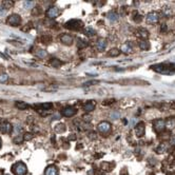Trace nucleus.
I'll use <instances>...</instances> for the list:
<instances>
[{"mask_svg": "<svg viewBox=\"0 0 175 175\" xmlns=\"http://www.w3.org/2000/svg\"><path fill=\"white\" fill-rule=\"evenodd\" d=\"M97 130H98V132L101 133L102 135H106V134H108L111 131L110 123H108V121H102V123H100L99 125H97Z\"/></svg>", "mask_w": 175, "mask_h": 175, "instance_id": "4", "label": "nucleus"}, {"mask_svg": "<svg viewBox=\"0 0 175 175\" xmlns=\"http://www.w3.org/2000/svg\"><path fill=\"white\" fill-rule=\"evenodd\" d=\"M1 145H2V142H1V139H0V148H1Z\"/></svg>", "mask_w": 175, "mask_h": 175, "instance_id": "42", "label": "nucleus"}, {"mask_svg": "<svg viewBox=\"0 0 175 175\" xmlns=\"http://www.w3.org/2000/svg\"><path fill=\"white\" fill-rule=\"evenodd\" d=\"M168 149H169L168 144L164 142V144H160L159 146L156 148V153L157 154H164V153H166V152L168 151Z\"/></svg>", "mask_w": 175, "mask_h": 175, "instance_id": "17", "label": "nucleus"}, {"mask_svg": "<svg viewBox=\"0 0 175 175\" xmlns=\"http://www.w3.org/2000/svg\"><path fill=\"white\" fill-rule=\"evenodd\" d=\"M137 36H138L139 38H142V40H147V38H149L150 34L146 29H139L138 31H137Z\"/></svg>", "mask_w": 175, "mask_h": 175, "instance_id": "19", "label": "nucleus"}, {"mask_svg": "<svg viewBox=\"0 0 175 175\" xmlns=\"http://www.w3.org/2000/svg\"><path fill=\"white\" fill-rule=\"evenodd\" d=\"M91 84H96V81H89V82H86V84H84V86H91Z\"/></svg>", "mask_w": 175, "mask_h": 175, "instance_id": "39", "label": "nucleus"}, {"mask_svg": "<svg viewBox=\"0 0 175 175\" xmlns=\"http://www.w3.org/2000/svg\"><path fill=\"white\" fill-rule=\"evenodd\" d=\"M146 20H147L148 23L155 24V23L158 22V20H159V16H158V14L157 13H155V12H151V13H149L148 15H147Z\"/></svg>", "mask_w": 175, "mask_h": 175, "instance_id": "7", "label": "nucleus"}, {"mask_svg": "<svg viewBox=\"0 0 175 175\" xmlns=\"http://www.w3.org/2000/svg\"><path fill=\"white\" fill-rule=\"evenodd\" d=\"M84 33L86 35H88V36H94V35L96 34V32L92 29V28H86V30L84 31Z\"/></svg>", "mask_w": 175, "mask_h": 175, "instance_id": "29", "label": "nucleus"}, {"mask_svg": "<svg viewBox=\"0 0 175 175\" xmlns=\"http://www.w3.org/2000/svg\"><path fill=\"white\" fill-rule=\"evenodd\" d=\"M119 54H120V50H118V49H112L109 52V56L110 57H117V56H119Z\"/></svg>", "mask_w": 175, "mask_h": 175, "instance_id": "27", "label": "nucleus"}, {"mask_svg": "<svg viewBox=\"0 0 175 175\" xmlns=\"http://www.w3.org/2000/svg\"><path fill=\"white\" fill-rule=\"evenodd\" d=\"M8 23L10 26H18L21 23V17L18 14H12L11 16H9L8 18Z\"/></svg>", "mask_w": 175, "mask_h": 175, "instance_id": "5", "label": "nucleus"}, {"mask_svg": "<svg viewBox=\"0 0 175 175\" xmlns=\"http://www.w3.org/2000/svg\"><path fill=\"white\" fill-rule=\"evenodd\" d=\"M60 14V11L59 9H57L56 6H51V8H49L47 10V12H45V15H47V17H49V18H56V17H58Z\"/></svg>", "mask_w": 175, "mask_h": 175, "instance_id": "8", "label": "nucleus"}, {"mask_svg": "<svg viewBox=\"0 0 175 175\" xmlns=\"http://www.w3.org/2000/svg\"><path fill=\"white\" fill-rule=\"evenodd\" d=\"M170 142H171V145H172V146H175V136H171Z\"/></svg>", "mask_w": 175, "mask_h": 175, "instance_id": "38", "label": "nucleus"}, {"mask_svg": "<svg viewBox=\"0 0 175 175\" xmlns=\"http://www.w3.org/2000/svg\"><path fill=\"white\" fill-rule=\"evenodd\" d=\"M61 113L64 117H72L76 114V109L74 107H65Z\"/></svg>", "mask_w": 175, "mask_h": 175, "instance_id": "9", "label": "nucleus"}, {"mask_svg": "<svg viewBox=\"0 0 175 175\" xmlns=\"http://www.w3.org/2000/svg\"><path fill=\"white\" fill-rule=\"evenodd\" d=\"M51 40H52V38H51L50 36H42V38H41V41L45 42V43H49V42H51Z\"/></svg>", "mask_w": 175, "mask_h": 175, "instance_id": "35", "label": "nucleus"}, {"mask_svg": "<svg viewBox=\"0 0 175 175\" xmlns=\"http://www.w3.org/2000/svg\"><path fill=\"white\" fill-rule=\"evenodd\" d=\"M138 47H140L141 50L147 51L150 49V42L147 40H139L138 41Z\"/></svg>", "mask_w": 175, "mask_h": 175, "instance_id": "20", "label": "nucleus"}, {"mask_svg": "<svg viewBox=\"0 0 175 175\" xmlns=\"http://www.w3.org/2000/svg\"><path fill=\"white\" fill-rule=\"evenodd\" d=\"M133 20L135 21L136 23H140L141 21H142V17H141V15H139L138 13H135L134 14Z\"/></svg>", "mask_w": 175, "mask_h": 175, "instance_id": "30", "label": "nucleus"}, {"mask_svg": "<svg viewBox=\"0 0 175 175\" xmlns=\"http://www.w3.org/2000/svg\"><path fill=\"white\" fill-rule=\"evenodd\" d=\"M45 175H58V169L54 165H51L45 169Z\"/></svg>", "mask_w": 175, "mask_h": 175, "instance_id": "15", "label": "nucleus"}, {"mask_svg": "<svg viewBox=\"0 0 175 175\" xmlns=\"http://www.w3.org/2000/svg\"><path fill=\"white\" fill-rule=\"evenodd\" d=\"M151 69H154V71L156 72H159V73H171L173 70H175V63L171 64V63H160V64H156L151 67Z\"/></svg>", "mask_w": 175, "mask_h": 175, "instance_id": "1", "label": "nucleus"}, {"mask_svg": "<svg viewBox=\"0 0 175 175\" xmlns=\"http://www.w3.org/2000/svg\"><path fill=\"white\" fill-rule=\"evenodd\" d=\"M86 45H88V42L84 41V40H82V39H78V47L79 49H84V47H86Z\"/></svg>", "mask_w": 175, "mask_h": 175, "instance_id": "31", "label": "nucleus"}, {"mask_svg": "<svg viewBox=\"0 0 175 175\" xmlns=\"http://www.w3.org/2000/svg\"><path fill=\"white\" fill-rule=\"evenodd\" d=\"M9 76L6 74H1L0 75V82H5V81L8 80Z\"/></svg>", "mask_w": 175, "mask_h": 175, "instance_id": "37", "label": "nucleus"}, {"mask_svg": "<svg viewBox=\"0 0 175 175\" xmlns=\"http://www.w3.org/2000/svg\"><path fill=\"white\" fill-rule=\"evenodd\" d=\"M114 164H109V162H105V164H102V166L101 167L103 168V169H105L106 171H108V172H110L111 171V169H112V168H114Z\"/></svg>", "mask_w": 175, "mask_h": 175, "instance_id": "28", "label": "nucleus"}, {"mask_svg": "<svg viewBox=\"0 0 175 175\" xmlns=\"http://www.w3.org/2000/svg\"><path fill=\"white\" fill-rule=\"evenodd\" d=\"M37 56L40 58H45V56H47V52H45V50H39L37 52Z\"/></svg>", "mask_w": 175, "mask_h": 175, "instance_id": "34", "label": "nucleus"}, {"mask_svg": "<svg viewBox=\"0 0 175 175\" xmlns=\"http://www.w3.org/2000/svg\"><path fill=\"white\" fill-rule=\"evenodd\" d=\"M166 30H167V26L162 24V31H166Z\"/></svg>", "mask_w": 175, "mask_h": 175, "instance_id": "41", "label": "nucleus"}, {"mask_svg": "<svg viewBox=\"0 0 175 175\" xmlns=\"http://www.w3.org/2000/svg\"><path fill=\"white\" fill-rule=\"evenodd\" d=\"M132 51V43L131 42H125L120 47V52L125 53V54H129Z\"/></svg>", "mask_w": 175, "mask_h": 175, "instance_id": "18", "label": "nucleus"}, {"mask_svg": "<svg viewBox=\"0 0 175 175\" xmlns=\"http://www.w3.org/2000/svg\"><path fill=\"white\" fill-rule=\"evenodd\" d=\"M153 128H154V131L156 133H162V131L165 130L166 125H165V120L164 119H156L153 123Z\"/></svg>", "mask_w": 175, "mask_h": 175, "instance_id": "6", "label": "nucleus"}, {"mask_svg": "<svg viewBox=\"0 0 175 175\" xmlns=\"http://www.w3.org/2000/svg\"><path fill=\"white\" fill-rule=\"evenodd\" d=\"M12 172L15 175H26L28 172V168H26V164H23L22 162H18L13 165Z\"/></svg>", "mask_w": 175, "mask_h": 175, "instance_id": "2", "label": "nucleus"}, {"mask_svg": "<svg viewBox=\"0 0 175 175\" xmlns=\"http://www.w3.org/2000/svg\"><path fill=\"white\" fill-rule=\"evenodd\" d=\"M162 15L164 16H166V17H169V16H171L173 14V10L170 8V6H165V8L162 9Z\"/></svg>", "mask_w": 175, "mask_h": 175, "instance_id": "22", "label": "nucleus"}, {"mask_svg": "<svg viewBox=\"0 0 175 175\" xmlns=\"http://www.w3.org/2000/svg\"><path fill=\"white\" fill-rule=\"evenodd\" d=\"M84 109L86 112H92V111H94L95 109V102L93 100H89V101H86L84 106Z\"/></svg>", "mask_w": 175, "mask_h": 175, "instance_id": "16", "label": "nucleus"}, {"mask_svg": "<svg viewBox=\"0 0 175 175\" xmlns=\"http://www.w3.org/2000/svg\"><path fill=\"white\" fill-rule=\"evenodd\" d=\"M55 131L56 133H63L65 131V125L63 123H59L55 127Z\"/></svg>", "mask_w": 175, "mask_h": 175, "instance_id": "25", "label": "nucleus"}, {"mask_svg": "<svg viewBox=\"0 0 175 175\" xmlns=\"http://www.w3.org/2000/svg\"><path fill=\"white\" fill-rule=\"evenodd\" d=\"M146 127H145L144 123H139L138 125H136L135 127V133L138 137H142L145 135V132H146Z\"/></svg>", "mask_w": 175, "mask_h": 175, "instance_id": "10", "label": "nucleus"}, {"mask_svg": "<svg viewBox=\"0 0 175 175\" xmlns=\"http://www.w3.org/2000/svg\"><path fill=\"white\" fill-rule=\"evenodd\" d=\"M12 129H13V127H12V125H11L10 123H8V121H3V123L0 125V130L4 134L10 133L11 131H12Z\"/></svg>", "mask_w": 175, "mask_h": 175, "instance_id": "12", "label": "nucleus"}, {"mask_svg": "<svg viewBox=\"0 0 175 175\" xmlns=\"http://www.w3.org/2000/svg\"><path fill=\"white\" fill-rule=\"evenodd\" d=\"M60 41L65 45H71L72 42H73V38H72V36H70L68 34H62L60 35Z\"/></svg>", "mask_w": 175, "mask_h": 175, "instance_id": "11", "label": "nucleus"}, {"mask_svg": "<svg viewBox=\"0 0 175 175\" xmlns=\"http://www.w3.org/2000/svg\"><path fill=\"white\" fill-rule=\"evenodd\" d=\"M36 108H41L43 110H49L51 108L53 107V105L51 102H47V103H41V105H38V106H35Z\"/></svg>", "mask_w": 175, "mask_h": 175, "instance_id": "26", "label": "nucleus"}, {"mask_svg": "<svg viewBox=\"0 0 175 175\" xmlns=\"http://www.w3.org/2000/svg\"><path fill=\"white\" fill-rule=\"evenodd\" d=\"M14 5V1H10V0H4V1H2V4H1V6H2L4 10H9V9H11L12 6Z\"/></svg>", "mask_w": 175, "mask_h": 175, "instance_id": "23", "label": "nucleus"}, {"mask_svg": "<svg viewBox=\"0 0 175 175\" xmlns=\"http://www.w3.org/2000/svg\"><path fill=\"white\" fill-rule=\"evenodd\" d=\"M60 64H61V62H60L58 59H53L52 60V65H54V67H56V68H59Z\"/></svg>", "mask_w": 175, "mask_h": 175, "instance_id": "36", "label": "nucleus"}, {"mask_svg": "<svg viewBox=\"0 0 175 175\" xmlns=\"http://www.w3.org/2000/svg\"><path fill=\"white\" fill-rule=\"evenodd\" d=\"M165 125L168 130H173L175 128V117H168L165 120Z\"/></svg>", "mask_w": 175, "mask_h": 175, "instance_id": "14", "label": "nucleus"}, {"mask_svg": "<svg viewBox=\"0 0 175 175\" xmlns=\"http://www.w3.org/2000/svg\"><path fill=\"white\" fill-rule=\"evenodd\" d=\"M23 140H24L23 136H16L15 138L13 139V141L15 142V144H21Z\"/></svg>", "mask_w": 175, "mask_h": 175, "instance_id": "32", "label": "nucleus"}, {"mask_svg": "<svg viewBox=\"0 0 175 175\" xmlns=\"http://www.w3.org/2000/svg\"><path fill=\"white\" fill-rule=\"evenodd\" d=\"M82 26H84L82 21L78 20V19H71V20H69L68 22L64 24V28H67V29H69V30L77 31V30L81 29Z\"/></svg>", "mask_w": 175, "mask_h": 175, "instance_id": "3", "label": "nucleus"}, {"mask_svg": "<svg viewBox=\"0 0 175 175\" xmlns=\"http://www.w3.org/2000/svg\"><path fill=\"white\" fill-rule=\"evenodd\" d=\"M106 47H107V41H106L103 38H99V39L97 40L96 42V47L97 50L99 51V52H103L106 49Z\"/></svg>", "mask_w": 175, "mask_h": 175, "instance_id": "13", "label": "nucleus"}, {"mask_svg": "<svg viewBox=\"0 0 175 175\" xmlns=\"http://www.w3.org/2000/svg\"><path fill=\"white\" fill-rule=\"evenodd\" d=\"M23 5L26 9H31L34 5V1H23Z\"/></svg>", "mask_w": 175, "mask_h": 175, "instance_id": "33", "label": "nucleus"}, {"mask_svg": "<svg viewBox=\"0 0 175 175\" xmlns=\"http://www.w3.org/2000/svg\"><path fill=\"white\" fill-rule=\"evenodd\" d=\"M16 107L18 108V109H20V110H26V109L29 108V105L23 101H17L16 102Z\"/></svg>", "mask_w": 175, "mask_h": 175, "instance_id": "24", "label": "nucleus"}, {"mask_svg": "<svg viewBox=\"0 0 175 175\" xmlns=\"http://www.w3.org/2000/svg\"><path fill=\"white\" fill-rule=\"evenodd\" d=\"M107 17L111 22H116V21L118 20V15L115 13V12H110V13L107 15Z\"/></svg>", "mask_w": 175, "mask_h": 175, "instance_id": "21", "label": "nucleus"}, {"mask_svg": "<svg viewBox=\"0 0 175 175\" xmlns=\"http://www.w3.org/2000/svg\"><path fill=\"white\" fill-rule=\"evenodd\" d=\"M23 138H24V139H31V138H32V134L26 133V135L23 136Z\"/></svg>", "mask_w": 175, "mask_h": 175, "instance_id": "40", "label": "nucleus"}]
</instances>
